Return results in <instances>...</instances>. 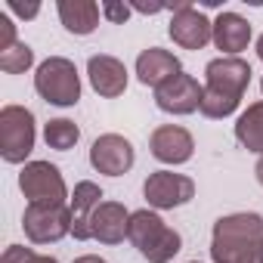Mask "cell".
<instances>
[{"mask_svg": "<svg viewBox=\"0 0 263 263\" xmlns=\"http://www.w3.org/2000/svg\"><path fill=\"white\" fill-rule=\"evenodd\" d=\"M214 263H263V217L229 214L214 223Z\"/></svg>", "mask_w": 263, "mask_h": 263, "instance_id": "6da1fadb", "label": "cell"}, {"mask_svg": "<svg viewBox=\"0 0 263 263\" xmlns=\"http://www.w3.org/2000/svg\"><path fill=\"white\" fill-rule=\"evenodd\" d=\"M204 74H208V84H204V99L198 111L204 118L232 115L251 84V65L238 56H220L208 62Z\"/></svg>", "mask_w": 263, "mask_h": 263, "instance_id": "7a4b0ae2", "label": "cell"}, {"mask_svg": "<svg viewBox=\"0 0 263 263\" xmlns=\"http://www.w3.org/2000/svg\"><path fill=\"white\" fill-rule=\"evenodd\" d=\"M127 238L134 241V248L149 260V263H167L174 254H180V232L171 229L155 211H134L130 214V229Z\"/></svg>", "mask_w": 263, "mask_h": 263, "instance_id": "3957f363", "label": "cell"}, {"mask_svg": "<svg viewBox=\"0 0 263 263\" xmlns=\"http://www.w3.org/2000/svg\"><path fill=\"white\" fill-rule=\"evenodd\" d=\"M34 90L50 105H74L81 99V78L74 62L62 56H50L47 62H41L34 74Z\"/></svg>", "mask_w": 263, "mask_h": 263, "instance_id": "277c9868", "label": "cell"}, {"mask_svg": "<svg viewBox=\"0 0 263 263\" xmlns=\"http://www.w3.org/2000/svg\"><path fill=\"white\" fill-rule=\"evenodd\" d=\"M34 149V115L25 105H4L0 111V155L10 164H22Z\"/></svg>", "mask_w": 263, "mask_h": 263, "instance_id": "5b68a950", "label": "cell"}, {"mask_svg": "<svg viewBox=\"0 0 263 263\" xmlns=\"http://www.w3.org/2000/svg\"><path fill=\"white\" fill-rule=\"evenodd\" d=\"M19 189L25 192L28 204H65L68 198L65 180L50 161H28L19 174Z\"/></svg>", "mask_w": 263, "mask_h": 263, "instance_id": "8992f818", "label": "cell"}, {"mask_svg": "<svg viewBox=\"0 0 263 263\" xmlns=\"http://www.w3.org/2000/svg\"><path fill=\"white\" fill-rule=\"evenodd\" d=\"M22 226L34 245L59 241L71 232V208L68 204H28Z\"/></svg>", "mask_w": 263, "mask_h": 263, "instance_id": "52a82bcc", "label": "cell"}, {"mask_svg": "<svg viewBox=\"0 0 263 263\" xmlns=\"http://www.w3.org/2000/svg\"><path fill=\"white\" fill-rule=\"evenodd\" d=\"M143 195L152 208L174 211V208L195 198V183L183 174H174V171H155V174H149V180L143 186Z\"/></svg>", "mask_w": 263, "mask_h": 263, "instance_id": "ba28073f", "label": "cell"}, {"mask_svg": "<svg viewBox=\"0 0 263 263\" xmlns=\"http://www.w3.org/2000/svg\"><path fill=\"white\" fill-rule=\"evenodd\" d=\"M171 10H174V19H171L174 44H180L183 50H201L208 41H214V22H208V16L198 13L189 0H180Z\"/></svg>", "mask_w": 263, "mask_h": 263, "instance_id": "9c48e42d", "label": "cell"}, {"mask_svg": "<svg viewBox=\"0 0 263 263\" xmlns=\"http://www.w3.org/2000/svg\"><path fill=\"white\" fill-rule=\"evenodd\" d=\"M201 99H204V87H198V81L183 71L155 90V105L167 115H192L195 108H201Z\"/></svg>", "mask_w": 263, "mask_h": 263, "instance_id": "30bf717a", "label": "cell"}, {"mask_svg": "<svg viewBox=\"0 0 263 263\" xmlns=\"http://www.w3.org/2000/svg\"><path fill=\"white\" fill-rule=\"evenodd\" d=\"M134 146L130 140H124L121 134H102L93 149H90V164L99 171V174H108V177H121L134 167Z\"/></svg>", "mask_w": 263, "mask_h": 263, "instance_id": "8fae6325", "label": "cell"}, {"mask_svg": "<svg viewBox=\"0 0 263 263\" xmlns=\"http://www.w3.org/2000/svg\"><path fill=\"white\" fill-rule=\"evenodd\" d=\"M149 149H152V155H155L158 161H164V164H183V161L192 158L195 143H192V134H189V130H183V127H177V124H164V127H158L155 134H152Z\"/></svg>", "mask_w": 263, "mask_h": 263, "instance_id": "7c38bea8", "label": "cell"}, {"mask_svg": "<svg viewBox=\"0 0 263 263\" xmlns=\"http://www.w3.org/2000/svg\"><path fill=\"white\" fill-rule=\"evenodd\" d=\"M87 74H90L93 90H96L99 96H105V99H115V96H121V93L127 90V68H124V62L115 59V56H105V53L90 56Z\"/></svg>", "mask_w": 263, "mask_h": 263, "instance_id": "4fadbf2b", "label": "cell"}, {"mask_svg": "<svg viewBox=\"0 0 263 263\" xmlns=\"http://www.w3.org/2000/svg\"><path fill=\"white\" fill-rule=\"evenodd\" d=\"M180 71H183V68H180V59H177L174 53L161 50V47H149V50H143L140 59H137V78H140L146 87H155V90L164 87L167 81H174Z\"/></svg>", "mask_w": 263, "mask_h": 263, "instance_id": "5bb4252c", "label": "cell"}, {"mask_svg": "<svg viewBox=\"0 0 263 263\" xmlns=\"http://www.w3.org/2000/svg\"><path fill=\"white\" fill-rule=\"evenodd\" d=\"M99 198H102V189H99L96 183L81 180V183L74 186V192H71V204H68V208H71V232H74V238H78V241L93 238L90 223H93L96 208L102 204Z\"/></svg>", "mask_w": 263, "mask_h": 263, "instance_id": "9a60e30c", "label": "cell"}, {"mask_svg": "<svg viewBox=\"0 0 263 263\" xmlns=\"http://www.w3.org/2000/svg\"><path fill=\"white\" fill-rule=\"evenodd\" d=\"M130 229V211L121 204V201H102L93 214V223H90V232L96 241L102 245H118L124 241Z\"/></svg>", "mask_w": 263, "mask_h": 263, "instance_id": "2e32d148", "label": "cell"}, {"mask_svg": "<svg viewBox=\"0 0 263 263\" xmlns=\"http://www.w3.org/2000/svg\"><path fill=\"white\" fill-rule=\"evenodd\" d=\"M251 41V25L248 19H241L238 13H220L214 22V44L217 50H223L226 56H235L248 47Z\"/></svg>", "mask_w": 263, "mask_h": 263, "instance_id": "e0dca14e", "label": "cell"}, {"mask_svg": "<svg viewBox=\"0 0 263 263\" xmlns=\"http://www.w3.org/2000/svg\"><path fill=\"white\" fill-rule=\"evenodd\" d=\"M102 7H96L93 0H59V19L71 34H90L99 25Z\"/></svg>", "mask_w": 263, "mask_h": 263, "instance_id": "ac0fdd59", "label": "cell"}, {"mask_svg": "<svg viewBox=\"0 0 263 263\" xmlns=\"http://www.w3.org/2000/svg\"><path fill=\"white\" fill-rule=\"evenodd\" d=\"M235 140L248 152H263V99L241 111V118L235 121Z\"/></svg>", "mask_w": 263, "mask_h": 263, "instance_id": "d6986e66", "label": "cell"}, {"mask_svg": "<svg viewBox=\"0 0 263 263\" xmlns=\"http://www.w3.org/2000/svg\"><path fill=\"white\" fill-rule=\"evenodd\" d=\"M44 140H47L50 149H56V152H68V149H74V143L81 140V130H78L74 121H68V118H56V121H50V124L44 127Z\"/></svg>", "mask_w": 263, "mask_h": 263, "instance_id": "ffe728a7", "label": "cell"}, {"mask_svg": "<svg viewBox=\"0 0 263 263\" xmlns=\"http://www.w3.org/2000/svg\"><path fill=\"white\" fill-rule=\"evenodd\" d=\"M31 62H34V50L28 44H22V41H16L10 50L0 53V68L7 74H22V71L31 68Z\"/></svg>", "mask_w": 263, "mask_h": 263, "instance_id": "44dd1931", "label": "cell"}, {"mask_svg": "<svg viewBox=\"0 0 263 263\" xmlns=\"http://www.w3.org/2000/svg\"><path fill=\"white\" fill-rule=\"evenodd\" d=\"M0 263H59V260L47 254H34L31 248H22V245H10L0 257Z\"/></svg>", "mask_w": 263, "mask_h": 263, "instance_id": "7402d4cb", "label": "cell"}, {"mask_svg": "<svg viewBox=\"0 0 263 263\" xmlns=\"http://www.w3.org/2000/svg\"><path fill=\"white\" fill-rule=\"evenodd\" d=\"M13 44H16V25L10 22V16L0 13V53L10 50Z\"/></svg>", "mask_w": 263, "mask_h": 263, "instance_id": "603a6c76", "label": "cell"}, {"mask_svg": "<svg viewBox=\"0 0 263 263\" xmlns=\"http://www.w3.org/2000/svg\"><path fill=\"white\" fill-rule=\"evenodd\" d=\"M102 13H105V19H111L118 25L130 19V7L127 4H102Z\"/></svg>", "mask_w": 263, "mask_h": 263, "instance_id": "cb8c5ba5", "label": "cell"}, {"mask_svg": "<svg viewBox=\"0 0 263 263\" xmlns=\"http://www.w3.org/2000/svg\"><path fill=\"white\" fill-rule=\"evenodd\" d=\"M10 10H13L16 16H22V19H34V16L41 13L37 4H22V0H10Z\"/></svg>", "mask_w": 263, "mask_h": 263, "instance_id": "d4e9b609", "label": "cell"}, {"mask_svg": "<svg viewBox=\"0 0 263 263\" xmlns=\"http://www.w3.org/2000/svg\"><path fill=\"white\" fill-rule=\"evenodd\" d=\"M134 10H140V13H149V16H152V13H161L164 7H158V4H155V7H149V4H137Z\"/></svg>", "mask_w": 263, "mask_h": 263, "instance_id": "484cf974", "label": "cell"}, {"mask_svg": "<svg viewBox=\"0 0 263 263\" xmlns=\"http://www.w3.org/2000/svg\"><path fill=\"white\" fill-rule=\"evenodd\" d=\"M74 263H105L102 257H93V254H87V257H78Z\"/></svg>", "mask_w": 263, "mask_h": 263, "instance_id": "4316f807", "label": "cell"}, {"mask_svg": "<svg viewBox=\"0 0 263 263\" xmlns=\"http://www.w3.org/2000/svg\"><path fill=\"white\" fill-rule=\"evenodd\" d=\"M254 174H257V180H260V186H263V158L257 161V171H254Z\"/></svg>", "mask_w": 263, "mask_h": 263, "instance_id": "83f0119b", "label": "cell"}, {"mask_svg": "<svg viewBox=\"0 0 263 263\" xmlns=\"http://www.w3.org/2000/svg\"><path fill=\"white\" fill-rule=\"evenodd\" d=\"M257 56L263 59V34H260V41H257Z\"/></svg>", "mask_w": 263, "mask_h": 263, "instance_id": "f1b7e54d", "label": "cell"}, {"mask_svg": "<svg viewBox=\"0 0 263 263\" xmlns=\"http://www.w3.org/2000/svg\"><path fill=\"white\" fill-rule=\"evenodd\" d=\"M260 90H263V81H260Z\"/></svg>", "mask_w": 263, "mask_h": 263, "instance_id": "f546056e", "label": "cell"}]
</instances>
